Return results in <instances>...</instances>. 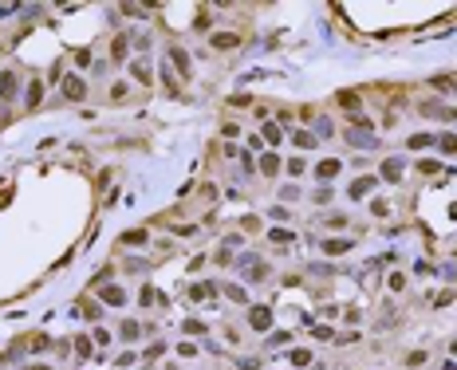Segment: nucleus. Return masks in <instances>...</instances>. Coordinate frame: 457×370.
<instances>
[{"label":"nucleus","mask_w":457,"mask_h":370,"mask_svg":"<svg viewBox=\"0 0 457 370\" xmlns=\"http://www.w3.org/2000/svg\"><path fill=\"white\" fill-rule=\"evenodd\" d=\"M245 280H264V264H260V260H245Z\"/></svg>","instance_id":"obj_9"},{"label":"nucleus","mask_w":457,"mask_h":370,"mask_svg":"<svg viewBox=\"0 0 457 370\" xmlns=\"http://www.w3.org/2000/svg\"><path fill=\"white\" fill-rule=\"evenodd\" d=\"M351 248H355V240H343V237L324 240V252H327V256H343V252H351Z\"/></svg>","instance_id":"obj_2"},{"label":"nucleus","mask_w":457,"mask_h":370,"mask_svg":"<svg viewBox=\"0 0 457 370\" xmlns=\"http://www.w3.org/2000/svg\"><path fill=\"white\" fill-rule=\"evenodd\" d=\"M268 240H272V244H288V240H295V237L288 233V229H272V233H268Z\"/></svg>","instance_id":"obj_18"},{"label":"nucleus","mask_w":457,"mask_h":370,"mask_svg":"<svg viewBox=\"0 0 457 370\" xmlns=\"http://www.w3.org/2000/svg\"><path fill=\"white\" fill-rule=\"evenodd\" d=\"M103 299L111 307H122V303H126V292H122V288H103Z\"/></svg>","instance_id":"obj_10"},{"label":"nucleus","mask_w":457,"mask_h":370,"mask_svg":"<svg viewBox=\"0 0 457 370\" xmlns=\"http://www.w3.org/2000/svg\"><path fill=\"white\" fill-rule=\"evenodd\" d=\"M295 146H300V150H311V146H315V138H311V134H304V130H300V134H295Z\"/></svg>","instance_id":"obj_25"},{"label":"nucleus","mask_w":457,"mask_h":370,"mask_svg":"<svg viewBox=\"0 0 457 370\" xmlns=\"http://www.w3.org/2000/svg\"><path fill=\"white\" fill-rule=\"evenodd\" d=\"M260 169H264V174H276V169H280V158H276V154H264V158H260Z\"/></svg>","instance_id":"obj_17"},{"label":"nucleus","mask_w":457,"mask_h":370,"mask_svg":"<svg viewBox=\"0 0 457 370\" xmlns=\"http://www.w3.org/2000/svg\"><path fill=\"white\" fill-rule=\"evenodd\" d=\"M434 146L442 150V154H457V134H442V138H434Z\"/></svg>","instance_id":"obj_11"},{"label":"nucleus","mask_w":457,"mask_h":370,"mask_svg":"<svg viewBox=\"0 0 457 370\" xmlns=\"http://www.w3.org/2000/svg\"><path fill=\"white\" fill-rule=\"evenodd\" d=\"M28 370H47V366H28Z\"/></svg>","instance_id":"obj_30"},{"label":"nucleus","mask_w":457,"mask_h":370,"mask_svg":"<svg viewBox=\"0 0 457 370\" xmlns=\"http://www.w3.org/2000/svg\"><path fill=\"white\" fill-rule=\"evenodd\" d=\"M63 95H67V99H71V103H79V99H83V95H87V87H83V79H67V83H63Z\"/></svg>","instance_id":"obj_4"},{"label":"nucleus","mask_w":457,"mask_h":370,"mask_svg":"<svg viewBox=\"0 0 457 370\" xmlns=\"http://www.w3.org/2000/svg\"><path fill=\"white\" fill-rule=\"evenodd\" d=\"M418 169H422V174H438L442 165H438V162H418Z\"/></svg>","instance_id":"obj_29"},{"label":"nucleus","mask_w":457,"mask_h":370,"mask_svg":"<svg viewBox=\"0 0 457 370\" xmlns=\"http://www.w3.org/2000/svg\"><path fill=\"white\" fill-rule=\"evenodd\" d=\"M339 169H343V165L339 162H335V158H327V162H319V165H315V178H335V174H339Z\"/></svg>","instance_id":"obj_7"},{"label":"nucleus","mask_w":457,"mask_h":370,"mask_svg":"<svg viewBox=\"0 0 457 370\" xmlns=\"http://www.w3.org/2000/svg\"><path fill=\"white\" fill-rule=\"evenodd\" d=\"M374 181H379V178H359V181H351V189H347V193H351V201L367 197V193L374 189Z\"/></svg>","instance_id":"obj_3"},{"label":"nucleus","mask_w":457,"mask_h":370,"mask_svg":"<svg viewBox=\"0 0 457 370\" xmlns=\"http://www.w3.org/2000/svg\"><path fill=\"white\" fill-rule=\"evenodd\" d=\"M134 79H138V83H150V67L146 63H134Z\"/></svg>","instance_id":"obj_24"},{"label":"nucleus","mask_w":457,"mask_h":370,"mask_svg":"<svg viewBox=\"0 0 457 370\" xmlns=\"http://www.w3.org/2000/svg\"><path fill=\"white\" fill-rule=\"evenodd\" d=\"M264 142H272V146L280 142V122H264Z\"/></svg>","instance_id":"obj_15"},{"label":"nucleus","mask_w":457,"mask_h":370,"mask_svg":"<svg viewBox=\"0 0 457 370\" xmlns=\"http://www.w3.org/2000/svg\"><path fill=\"white\" fill-rule=\"evenodd\" d=\"M308 362H311V351H304V347L292 351V366H308Z\"/></svg>","instance_id":"obj_21"},{"label":"nucleus","mask_w":457,"mask_h":370,"mask_svg":"<svg viewBox=\"0 0 457 370\" xmlns=\"http://www.w3.org/2000/svg\"><path fill=\"white\" fill-rule=\"evenodd\" d=\"M16 91H20V79H16L12 71H4V75H0V95H4V99H12Z\"/></svg>","instance_id":"obj_6"},{"label":"nucleus","mask_w":457,"mask_h":370,"mask_svg":"<svg viewBox=\"0 0 457 370\" xmlns=\"http://www.w3.org/2000/svg\"><path fill=\"white\" fill-rule=\"evenodd\" d=\"M122 244H146V229H134V233H122Z\"/></svg>","instance_id":"obj_16"},{"label":"nucleus","mask_w":457,"mask_h":370,"mask_svg":"<svg viewBox=\"0 0 457 370\" xmlns=\"http://www.w3.org/2000/svg\"><path fill=\"white\" fill-rule=\"evenodd\" d=\"M185 331H190V335H205V323H197V319H190V323H185Z\"/></svg>","instance_id":"obj_28"},{"label":"nucleus","mask_w":457,"mask_h":370,"mask_svg":"<svg viewBox=\"0 0 457 370\" xmlns=\"http://www.w3.org/2000/svg\"><path fill=\"white\" fill-rule=\"evenodd\" d=\"M122 339H138V323H130V319H126V323H122Z\"/></svg>","instance_id":"obj_26"},{"label":"nucleus","mask_w":457,"mask_h":370,"mask_svg":"<svg viewBox=\"0 0 457 370\" xmlns=\"http://www.w3.org/2000/svg\"><path fill=\"white\" fill-rule=\"evenodd\" d=\"M213 296V283H193V299H209Z\"/></svg>","instance_id":"obj_22"},{"label":"nucleus","mask_w":457,"mask_h":370,"mask_svg":"<svg viewBox=\"0 0 457 370\" xmlns=\"http://www.w3.org/2000/svg\"><path fill=\"white\" fill-rule=\"evenodd\" d=\"M386 209H390L386 201H370V213H374V217H386Z\"/></svg>","instance_id":"obj_27"},{"label":"nucleus","mask_w":457,"mask_h":370,"mask_svg":"<svg viewBox=\"0 0 457 370\" xmlns=\"http://www.w3.org/2000/svg\"><path fill=\"white\" fill-rule=\"evenodd\" d=\"M240 44V40H236L233 32H217V36H213V47H217V51H229V47H236Z\"/></svg>","instance_id":"obj_8"},{"label":"nucleus","mask_w":457,"mask_h":370,"mask_svg":"<svg viewBox=\"0 0 457 370\" xmlns=\"http://www.w3.org/2000/svg\"><path fill=\"white\" fill-rule=\"evenodd\" d=\"M40 99H44V83H32L28 87V106H36Z\"/></svg>","instance_id":"obj_19"},{"label":"nucleus","mask_w":457,"mask_h":370,"mask_svg":"<svg viewBox=\"0 0 457 370\" xmlns=\"http://www.w3.org/2000/svg\"><path fill=\"white\" fill-rule=\"evenodd\" d=\"M410 146H414V150H422V146H434V138H429V134H414V138H410Z\"/></svg>","instance_id":"obj_23"},{"label":"nucleus","mask_w":457,"mask_h":370,"mask_svg":"<svg viewBox=\"0 0 457 370\" xmlns=\"http://www.w3.org/2000/svg\"><path fill=\"white\" fill-rule=\"evenodd\" d=\"M170 60H174L177 67H181V75H190V55H185L181 47H170Z\"/></svg>","instance_id":"obj_13"},{"label":"nucleus","mask_w":457,"mask_h":370,"mask_svg":"<svg viewBox=\"0 0 457 370\" xmlns=\"http://www.w3.org/2000/svg\"><path fill=\"white\" fill-rule=\"evenodd\" d=\"M249 323L256 327V331H264V327L272 323V311H268V307H252L249 311Z\"/></svg>","instance_id":"obj_5"},{"label":"nucleus","mask_w":457,"mask_h":370,"mask_svg":"<svg viewBox=\"0 0 457 370\" xmlns=\"http://www.w3.org/2000/svg\"><path fill=\"white\" fill-rule=\"evenodd\" d=\"M339 103L347 106V110H359V95H351V91H339Z\"/></svg>","instance_id":"obj_20"},{"label":"nucleus","mask_w":457,"mask_h":370,"mask_svg":"<svg viewBox=\"0 0 457 370\" xmlns=\"http://www.w3.org/2000/svg\"><path fill=\"white\" fill-rule=\"evenodd\" d=\"M434 91H449V95H453L457 79H453V75H438V79H434Z\"/></svg>","instance_id":"obj_14"},{"label":"nucleus","mask_w":457,"mask_h":370,"mask_svg":"<svg viewBox=\"0 0 457 370\" xmlns=\"http://www.w3.org/2000/svg\"><path fill=\"white\" fill-rule=\"evenodd\" d=\"M402 169H406L402 158H386V162H383V178L386 181H402Z\"/></svg>","instance_id":"obj_1"},{"label":"nucleus","mask_w":457,"mask_h":370,"mask_svg":"<svg viewBox=\"0 0 457 370\" xmlns=\"http://www.w3.org/2000/svg\"><path fill=\"white\" fill-rule=\"evenodd\" d=\"M126 47H130V40H126V36H115V44H111V60H126Z\"/></svg>","instance_id":"obj_12"}]
</instances>
